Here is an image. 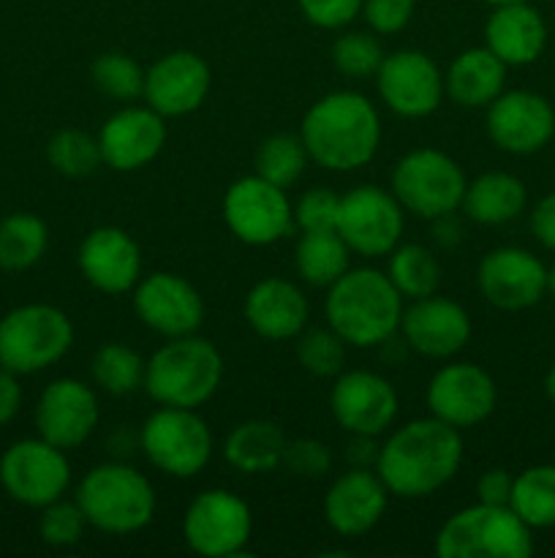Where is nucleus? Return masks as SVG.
<instances>
[{"label":"nucleus","mask_w":555,"mask_h":558,"mask_svg":"<svg viewBox=\"0 0 555 558\" xmlns=\"http://www.w3.org/2000/svg\"><path fill=\"white\" fill-rule=\"evenodd\" d=\"M462 463V436L430 417L411 420L392 430L379 447L375 474L397 499H428L439 494Z\"/></svg>","instance_id":"nucleus-1"},{"label":"nucleus","mask_w":555,"mask_h":558,"mask_svg":"<svg viewBox=\"0 0 555 558\" xmlns=\"http://www.w3.org/2000/svg\"><path fill=\"white\" fill-rule=\"evenodd\" d=\"M310 161L330 172L368 167L381 145V114L357 90H332L316 98L299 123Z\"/></svg>","instance_id":"nucleus-2"},{"label":"nucleus","mask_w":555,"mask_h":558,"mask_svg":"<svg viewBox=\"0 0 555 558\" xmlns=\"http://www.w3.org/2000/svg\"><path fill=\"white\" fill-rule=\"evenodd\" d=\"M406 300L392 287L390 276L375 267H348L326 289V325L346 347L370 349L390 341L400 327Z\"/></svg>","instance_id":"nucleus-3"},{"label":"nucleus","mask_w":555,"mask_h":558,"mask_svg":"<svg viewBox=\"0 0 555 558\" xmlns=\"http://www.w3.org/2000/svg\"><path fill=\"white\" fill-rule=\"evenodd\" d=\"M223 379V357L218 347L199 332L166 338L147 360L141 390L158 407L199 409L218 392Z\"/></svg>","instance_id":"nucleus-4"},{"label":"nucleus","mask_w":555,"mask_h":558,"mask_svg":"<svg viewBox=\"0 0 555 558\" xmlns=\"http://www.w3.org/2000/svg\"><path fill=\"white\" fill-rule=\"evenodd\" d=\"M87 523L103 534H136L156 518V490L141 472L123 461L98 463L74 494Z\"/></svg>","instance_id":"nucleus-5"},{"label":"nucleus","mask_w":555,"mask_h":558,"mask_svg":"<svg viewBox=\"0 0 555 558\" xmlns=\"http://www.w3.org/2000/svg\"><path fill=\"white\" fill-rule=\"evenodd\" d=\"M439 558H528L533 529L509 505H473L441 523L435 534Z\"/></svg>","instance_id":"nucleus-6"},{"label":"nucleus","mask_w":555,"mask_h":558,"mask_svg":"<svg viewBox=\"0 0 555 558\" xmlns=\"http://www.w3.org/2000/svg\"><path fill=\"white\" fill-rule=\"evenodd\" d=\"M74 347V325L58 305L27 303L0 319V365L14 374L52 368Z\"/></svg>","instance_id":"nucleus-7"},{"label":"nucleus","mask_w":555,"mask_h":558,"mask_svg":"<svg viewBox=\"0 0 555 558\" xmlns=\"http://www.w3.org/2000/svg\"><path fill=\"white\" fill-rule=\"evenodd\" d=\"M468 178L444 150L419 147L406 153L392 169V194L411 216L435 221L460 210Z\"/></svg>","instance_id":"nucleus-8"},{"label":"nucleus","mask_w":555,"mask_h":558,"mask_svg":"<svg viewBox=\"0 0 555 558\" xmlns=\"http://www.w3.org/2000/svg\"><path fill=\"white\" fill-rule=\"evenodd\" d=\"M212 430L196 409L161 407L141 423L139 450L161 474L190 480L212 461Z\"/></svg>","instance_id":"nucleus-9"},{"label":"nucleus","mask_w":555,"mask_h":558,"mask_svg":"<svg viewBox=\"0 0 555 558\" xmlns=\"http://www.w3.org/2000/svg\"><path fill=\"white\" fill-rule=\"evenodd\" d=\"M183 537L196 556H239L254 537V512L232 490H201L183 515Z\"/></svg>","instance_id":"nucleus-10"},{"label":"nucleus","mask_w":555,"mask_h":558,"mask_svg":"<svg viewBox=\"0 0 555 558\" xmlns=\"http://www.w3.org/2000/svg\"><path fill=\"white\" fill-rule=\"evenodd\" d=\"M403 227H406V210L395 194L381 185H357L341 196L335 232L351 254L365 259L390 256L392 248L400 243Z\"/></svg>","instance_id":"nucleus-11"},{"label":"nucleus","mask_w":555,"mask_h":558,"mask_svg":"<svg viewBox=\"0 0 555 558\" xmlns=\"http://www.w3.org/2000/svg\"><path fill=\"white\" fill-rule=\"evenodd\" d=\"M223 221L245 245H272L294 232V205L286 189L267 183L259 174L234 180L223 194Z\"/></svg>","instance_id":"nucleus-12"},{"label":"nucleus","mask_w":555,"mask_h":558,"mask_svg":"<svg viewBox=\"0 0 555 558\" xmlns=\"http://www.w3.org/2000/svg\"><path fill=\"white\" fill-rule=\"evenodd\" d=\"M0 485L14 501L41 510L71 488V463L41 436L20 439L0 456Z\"/></svg>","instance_id":"nucleus-13"},{"label":"nucleus","mask_w":555,"mask_h":558,"mask_svg":"<svg viewBox=\"0 0 555 558\" xmlns=\"http://www.w3.org/2000/svg\"><path fill=\"white\" fill-rule=\"evenodd\" d=\"M373 80L384 107L397 118H428L446 96L444 74L422 49H397L384 54Z\"/></svg>","instance_id":"nucleus-14"},{"label":"nucleus","mask_w":555,"mask_h":558,"mask_svg":"<svg viewBox=\"0 0 555 558\" xmlns=\"http://www.w3.org/2000/svg\"><path fill=\"white\" fill-rule=\"evenodd\" d=\"M397 392L375 371H341L332 379L330 412L348 436H384L397 417Z\"/></svg>","instance_id":"nucleus-15"},{"label":"nucleus","mask_w":555,"mask_h":558,"mask_svg":"<svg viewBox=\"0 0 555 558\" xmlns=\"http://www.w3.org/2000/svg\"><path fill=\"white\" fill-rule=\"evenodd\" d=\"M424 403L435 420L466 430L484 423L495 412L498 387L482 365L446 363L430 376Z\"/></svg>","instance_id":"nucleus-16"},{"label":"nucleus","mask_w":555,"mask_h":558,"mask_svg":"<svg viewBox=\"0 0 555 558\" xmlns=\"http://www.w3.org/2000/svg\"><path fill=\"white\" fill-rule=\"evenodd\" d=\"M134 314L156 336L183 338L205 325V300L188 278L158 270L134 287Z\"/></svg>","instance_id":"nucleus-17"},{"label":"nucleus","mask_w":555,"mask_h":558,"mask_svg":"<svg viewBox=\"0 0 555 558\" xmlns=\"http://www.w3.org/2000/svg\"><path fill=\"white\" fill-rule=\"evenodd\" d=\"M33 420L41 439L60 450H74L96 434L101 423V407L90 385L63 376L44 387Z\"/></svg>","instance_id":"nucleus-18"},{"label":"nucleus","mask_w":555,"mask_h":558,"mask_svg":"<svg viewBox=\"0 0 555 558\" xmlns=\"http://www.w3.org/2000/svg\"><path fill=\"white\" fill-rule=\"evenodd\" d=\"M397 332L411 352L428 360H452L471 341L473 325L460 303L430 294V298L408 300Z\"/></svg>","instance_id":"nucleus-19"},{"label":"nucleus","mask_w":555,"mask_h":558,"mask_svg":"<svg viewBox=\"0 0 555 558\" xmlns=\"http://www.w3.org/2000/svg\"><path fill=\"white\" fill-rule=\"evenodd\" d=\"M488 136L498 150L531 156L550 145L555 134V112L544 96L533 90H504L488 107Z\"/></svg>","instance_id":"nucleus-20"},{"label":"nucleus","mask_w":555,"mask_h":558,"mask_svg":"<svg viewBox=\"0 0 555 558\" xmlns=\"http://www.w3.org/2000/svg\"><path fill=\"white\" fill-rule=\"evenodd\" d=\"M166 118L152 107H134L125 104L114 114L103 120L98 131L101 158L114 172H139L147 163L161 156L166 145Z\"/></svg>","instance_id":"nucleus-21"},{"label":"nucleus","mask_w":555,"mask_h":558,"mask_svg":"<svg viewBox=\"0 0 555 558\" xmlns=\"http://www.w3.org/2000/svg\"><path fill=\"white\" fill-rule=\"evenodd\" d=\"M212 71L201 54L174 49L158 58L145 76V104L163 118H183L207 101Z\"/></svg>","instance_id":"nucleus-22"},{"label":"nucleus","mask_w":555,"mask_h":558,"mask_svg":"<svg viewBox=\"0 0 555 558\" xmlns=\"http://www.w3.org/2000/svg\"><path fill=\"white\" fill-rule=\"evenodd\" d=\"M477 283L482 298L501 311H526L547 292V267L531 251L504 245L479 262Z\"/></svg>","instance_id":"nucleus-23"},{"label":"nucleus","mask_w":555,"mask_h":558,"mask_svg":"<svg viewBox=\"0 0 555 558\" xmlns=\"http://www.w3.org/2000/svg\"><path fill=\"white\" fill-rule=\"evenodd\" d=\"M82 278L103 294L134 292L141 278V248L125 229L96 227L76 251Z\"/></svg>","instance_id":"nucleus-24"},{"label":"nucleus","mask_w":555,"mask_h":558,"mask_svg":"<svg viewBox=\"0 0 555 558\" xmlns=\"http://www.w3.org/2000/svg\"><path fill=\"white\" fill-rule=\"evenodd\" d=\"M386 505H390V490L381 483L375 469L351 466L326 488V526L341 537H362L379 526Z\"/></svg>","instance_id":"nucleus-25"},{"label":"nucleus","mask_w":555,"mask_h":558,"mask_svg":"<svg viewBox=\"0 0 555 558\" xmlns=\"http://www.w3.org/2000/svg\"><path fill=\"white\" fill-rule=\"evenodd\" d=\"M243 316L264 341H294L308 327L310 305L294 281L261 278L245 294Z\"/></svg>","instance_id":"nucleus-26"},{"label":"nucleus","mask_w":555,"mask_h":558,"mask_svg":"<svg viewBox=\"0 0 555 558\" xmlns=\"http://www.w3.org/2000/svg\"><path fill=\"white\" fill-rule=\"evenodd\" d=\"M547 44V25L531 3L493 5L484 22V47L506 65H531Z\"/></svg>","instance_id":"nucleus-27"},{"label":"nucleus","mask_w":555,"mask_h":558,"mask_svg":"<svg viewBox=\"0 0 555 558\" xmlns=\"http://www.w3.org/2000/svg\"><path fill=\"white\" fill-rule=\"evenodd\" d=\"M509 65L488 47L462 49L444 74V90L457 107L488 109L504 93Z\"/></svg>","instance_id":"nucleus-28"},{"label":"nucleus","mask_w":555,"mask_h":558,"mask_svg":"<svg viewBox=\"0 0 555 558\" xmlns=\"http://www.w3.org/2000/svg\"><path fill=\"white\" fill-rule=\"evenodd\" d=\"M526 202L528 191L520 178L509 172H484L479 178L468 180L460 210L473 223L498 227V223L515 221L526 210Z\"/></svg>","instance_id":"nucleus-29"},{"label":"nucleus","mask_w":555,"mask_h":558,"mask_svg":"<svg viewBox=\"0 0 555 558\" xmlns=\"http://www.w3.org/2000/svg\"><path fill=\"white\" fill-rule=\"evenodd\" d=\"M286 434L272 420H245L229 430L223 458L239 474H270L283 463Z\"/></svg>","instance_id":"nucleus-30"},{"label":"nucleus","mask_w":555,"mask_h":558,"mask_svg":"<svg viewBox=\"0 0 555 558\" xmlns=\"http://www.w3.org/2000/svg\"><path fill=\"white\" fill-rule=\"evenodd\" d=\"M351 251L335 229L326 232H303L294 248V270L305 283L316 289H330L348 270Z\"/></svg>","instance_id":"nucleus-31"},{"label":"nucleus","mask_w":555,"mask_h":558,"mask_svg":"<svg viewBox=\"0 0 555 558\" xmlns=\"http://www.w3.org/2000/svg\"><path fill=\"white\" fill-rule=\"evenodd\" d=\"M49 229L33 213H11L0 221V270L22 272L44 259Z\"/></svg>","instance_id":"nucleus-32"},{"label":"nucleus","mask_w":555,"mask_h":558,"mask_svg":"<svg viewBox=\"0 0 555 558\" xmlns=\"http://www.w3.org/2000/svg\"><path fill=\"white\" fill-rule=\"evenodd\" d=\"M386 276L403 300L430 298L441 287L439 259L422 243H397L390 254Z\"/></svg>","instance_id":"nucleus-33"},{"label":"nucleus","mask_w":555,"mask_h":558,"mask_svg":"<svg viewBox=\"0 0 555 558\" xmlns=\"http://www.w3.org/2000/svg\"><path fill=\"white\" fill-rule=\"evenodd\" d=\"M145 371L147 360L136 349L125 347V343H103L90 360L92 385L114 398L134 396L136 390H141L145 387Z\"/></svg>","instance_id":"nucleus-34"},{"label":"nucleus","mask_w":555,"mask_h":558,"mask_svg":"<svg viewBox=\"0 0 555 558\" xmlns=\"http://www.w3.org/2000/svg\"><path fill=\"white\" fill-rule=\"evenodd\" d=\"M509 507L531 529L555 526V466H531L520 472L511 485Z\"/></svg>","instance_id":"nucleus-35"},{"label":"nucleus","mask_w":555,"mask_h":558,"mask_svg":"<svg viewBox=\"0 0 555 558\" xmlns=\"http://www.w3.org/2000/svg\"><path fill=\"white\" fill-rule=\"evenodd\" d=\"M308 161L310 156L308 150H305L303 136L281 131V134L267 136L259 145L254 158V174L264 178L267 183L278 185V189H292V185L303 178Z\"/></svg>","instance_id":"nucleus-36"},{"label":"nucleus","mask_w":555,"mask_h":558,"mask_svg":"<svg viewBox=\"0 0 555 558\" xmlns=\"http://www.w3.org/2000/svg\"><path fill=\"white\" fill-rule=\"evenodd\" d=\"M145 76L147 71L128 52H103L90 65V80L96 90L123 104L145 96Z\"/></svg>","instance_id":"nucleus-37"},{"label":"nucleus","mask_w":555,"mask_h":558,"mask_svg":"<svg viewBox=\"0 0 555 558\" xmlns=\"http://www.w3.org/2000/svg\"><path fill=\"white\" fill-rule=\"evenodd\" d=\"M49 167L63 178H87L103 163L98 136L79 129H63L52 134L47 145Z\"/></svg>","instance_id":"nucleus-38"},{"label":"nucleus","mask_w":555,"mask_h":558,"mask_svg":"<svg viewBox=\"0 0 555 558\" xmlns=\"http://www.w3.org/2000/svg\"><path fill=\"white\" fill-rule=\"evenodd\" d=\"M297 363L316 379H335L346 365V341L326 327H313L297 336Z\"/></svg>","instance_id":"nucleus-39"},{"label":"nucleus","mask_w":555,"mask_h":558,"mask_svg":"<svg viewBox=\"0 0 555 558\" xmlns=\"http://www.w3.org/2000/svg\"><path fill=\"white\" fill-rule=\"evenodd\" d=\"M384 54V47L373 31H346L332 41V65L348 80L375 76Z\"/></svg>","instance_id":"nucleus-40"},{"label":"nucleus","mask_w":555,"mask_h":558,"mask_svg":"<svg viewBox=\"0 0 555 558\" xmlns=\"http://www.w3.org/2000/svg\"><path fill=\"white\" fill-rule=\"evenodd\" d=\"M87 526L90 523H87L76 499L52 501V505L41 507V515H38V537L52 545V548H74L85 537Z\"/></svg>","instance_id":"nucleus-41"},{"label":"nucleus","mask_w":555,"mask_h":558,"mask_svg":"<svg viewBox=\"0 0 555 558\" xmlns=\"http://www.w3.org/2000/svg\"><path fill=\"white\" fill-rule=\"evenodd\" d=\"M337 207H341V196L335 191L313 185V189H308L294 202V227L299 232H326V229H335Z\"/></svg>","instance_id":"nucleus-42"},{"label":"nucleus","mask_w":555,"mask_h":558,"mask_svg":"<svg viewBox=\"0 0 555 558\" xmlns=\"http://www.w3.org/2000/svg\"><path fill=\"white\" fill-rule=\"evenodd\" d=\"M281 466H286L288 472L297 474V477L319 480L332 469V450L324 441L310 439V436L288 439L286 450H283Z\"/></svg>","instance_id":"nucleus-43"},{"label":"nucleus","mask_w":555,"mask_h":558,"mask_svg":"<svg viewBox=\"0 0 555 558\" xmlns=\"http://www.w3.org/2000/svg\"><path fill=\"white\" fill-rule=\"evenodd\" d=\"M417 0H365L362 14L368 31L375 36H395L411 22Z\"/></svg>","instance_id":"nucleus-44"},{"label":"nucleus","mask_w":555,"mask_h":558,"mask_svg":"<svg viewBox=\"0 0 555 558\" xmlns=\"http://www.w3.org/2000/svg\"><path fill=\"white\" fill-rule=\"evenodd\" d=\"M310 25L321 31H343L362 14L365 0H297Z\"/></svg>","instance_id":"nucleus-45"},{"label":"nucleus","mask_w":555,"mask_h":558,"mask_svg":"<svg viewBox=\"0 0 555 558\" xmlns=\"http://www.w3.org/2000/svg\"><path fill=\"white\" fill-rule=\"evenodd\" d=\"M511 485H515V477H511L506 469H488V472L477 480L479 505H509Z\"/></svg>","instance_id":"nucleus-46"},{"label":"nucleus","mask_w":555,"mask_h":558,"mask_svg":"<svg viewBox=\"0 0 555 558\" xmlns=\"http://www.w3.org/2000/svg\"><path fill=\"white\" fill-rule=\"evenodd\" d=\"M531 232L539 243L555 254V194H547L539 199V205L531 213Z\"/></svg>","instance_id":"nucleus-47"},{"label":"nucleus","mask_w":555,"mask_h":558,"mask_svg":"<svg viewBox=\"0 0 555 558\" xmlns=\"http://www.w3.org/2000/svg\"><path fill=\"white\" fill-rule=\"evenodd\" d=\"M22 409V385L20 374L0 365V428L9 425Z\"/></svg>","instance_id":"nucleus-48"},{"label":"nucleus","mask_w":555,"mask_h":558,"mask_svg":"<svg viewBox=\"0 0 555 558\" xmlns=\"http://www.w3.org/2000/svg\"><path fill=\"white\" fill-rule=\"evenodd\" d=\"M379 447L375 445V436H351V445H348V458L357 469H375L379 461Z\"/></svg>","instance_id":"nucleus-49"},{"label":"nucleus","mask_w":555,"mask_h":558,"mask_svg":"<svg viewBox=\"0 0 555 558\" xmlns=\"http://www.w3.org/2000/svg\"><path fill=\"white\" fill-rule=\"evenodd\" d=\"M544 392H547L550 401L555 403V363H553V368L547 371V376H544Z\"/></svg>","instance_id":"nucleus-50"},{"label":"nucleus","mask_w":555,"mask_h":558,"mask_svg":"<svg viewBox=\"0 0 555 558\" xmlns=\"http://www.w3.org/2000/svg\"><path fill=\"white\" fill-rule=\"evenodd\" d=\"M547 292L555 298V265L547 267Z\"/></svg>","instance_id":"nucleus-51"},{"label":"nucleus","mask_w":555,"mask_h":558,"mask_svg":"<svg viewBox=\"0 0 555 558\" xmlns=\"http://www.w3.org/2000/svg\"><path fill=\"white\" fill-rule=\"evenodd\" d=\"M488 5H506V3H531V0H484Z\"/></svg>","instance_id":"nucleus-52"}]
</instances>
